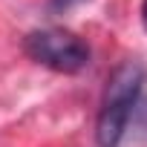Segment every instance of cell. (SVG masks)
<instances>
[{
  "mask_svg": "<svg viewBox=\"0 0 147 147\" xmlns=\"http://www.w3.org/2000/svg\"><path fill=\"white\" fill-rule=\"evenodd\" d=\"M147 81V72L138 61H127L121 63L104 90L101 98V110H98V121H95V141L98 147H118L124 141V136L130 133V121L133 113L141 101V90Z\"/></svg>",
  "mask_w": 147,
  "mask_h": 147,
  "instance_id": "cell-1",
  "label": "cell"
},
{
  "mask_svg": "<svg viewBox=\"0 0 147 147\" xmlns=\"http://www.w3.org/2000/svg\"><path fill=\"white\" fill-rule=\"evenodd\" d=\"M23 52L52 69V72H61V75H75V72L87 69L90 66V46L69 29H61V26H46V29H35L23 38Z\"/></svg>",
  "mask_w": 147,
  "mask_h": 147,
  "instance_id": "cell-2",
  "label": "cell"
},
{
  "mask_svg": "<svg viewBox=\"0 0 147 147\" xmlns=\"http://www.w3.org/2000/svg\"><path fill=\"white\" fill-rule=\"evenodd\" d=\"M133 133L147 144V101H138V107H136V113H133Z\"/></svg>",
  "mask_w": 147,
  "mask_h": 147,
  "instance_id": "cell-3",
  "label": "cell"
},
{
  "mask_svg": "<svg viewBox=\"0 0 147 147\" xmlns=\"http://www.w3.org/2000/svg\"><path fill=\"white\" fill-rule=\"evenodd\" d=\"M81 3H87V0H49V12H52V15H63V12H69V9L81 6Z\"/></svg>",
  "mask_w": 147,
  "mask_h": 147,
  "instance_id": "cell-4",
  "label": "cell"
},
{
  "mask_svg": "<svg viewBox=\"0 0 147 147\" xmlns=\"http://www.w3.org/2000/svg\"><path fill=\"white\" fill-rule=\"evenodd\" d=\"M141 26L147 32V0H141Z\"/></svg>",
  "mask_w": 147,
  "mask_h": 147,
  "instance_id": "cell-5",
  "label": "cell"
}]
</instances>
